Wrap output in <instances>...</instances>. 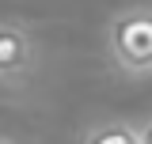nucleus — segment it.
<instances>
[{"label":"nucleus","mask_w":152,"mask_h":144,"mask_svg":"<svg viewBox=\"0 0 152 144\" xmlns=\"http://www.w3.org/2000/svg\"><path fill=\"white\" fill-rule=\"evenodd\" d=\"M137 137H141V144H152V118H148V121H145V129H141Z\"/></svg>","instance_id":"obj_4"},{"label":"nucleus","mask_w":152,"mask_h":144,"mask_svg":"<svg viewBox=\"0 0 152 144\" xmlns=\"http://www.w3.org/2000/svg\"><path fill=\"white\" fill-rule=\"evenodd\" d=\"M0 144H12V140H4V137H0Z\"/></svg>","instance_id":"obj_5"},{"label":"nucleus","mask_w":152,"mask_h":144,"mask_svg":"<svg viewBox=\"0 0 152 144\" xmlns=\"http://www.w3.org/2000/svg\"><path fill=\"white\" fill-rule=\"evenodd\" d=\"M38 65V49L31 31L15 23V19H0V84L8 87H19L34 76Z\"/></svg>","instance_id":"obj_2"},{"label":"nucleus","mask_w":152,"mask_h":144,"mask_svg":"<svg viewBox=\"0 0 152 144\" xmlns=\"http://www.w3.org/2000/svg\"><path fill=\"white\" fill-rule=\"evenodd\" d=\"M107 46L122 72H129V76L152 72V8L118 12L107 31Z\"/></svg>","instance_id":"obj_1"},{"label":"nucleus","mask_w":152,"mask_h":144,"mask_svg":"<svg viewBox=\"0 0 152 144\" xmlns=\"http://www.w3.org/2000/svg\"><path fill=\"white\" fill-rule=\"evenodd\" d=\"M84 144H141V137L126 121H103V125H95L84 137Z\"/></svg>","instance_id":"obj_3"}]
</instances>
